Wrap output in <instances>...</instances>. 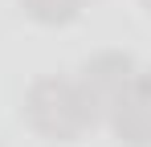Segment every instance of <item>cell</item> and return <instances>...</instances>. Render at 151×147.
Instances as JSON below:
<instances>
[{
    "label": "cell",
    "mask_w": 151,
    "mask_h": 147,
    "mask_svg": "<svg viewBox=\"0 0 151 147\" xmlns=\"http://www.w3.org/2000/svg\"><path fill=\"white\" fill-rule=\"evenodd\" d=\"M139 4H143V8H147V12H151V0H139Z\"/></svg>",
    "instance_id": "5b68a950"
},
{
    "label": "cell",
    "mask_w": 151,
    "mask_h": 147,
    "mask_svg": "<svg viewBox=\"0 0 151 147\" xmlns=\"http://www.w3.org/2000/svg\"><path fill=\"white\" fill-rule=\"evenodd\" d=\"M135 74H139V66H135V57L123 53V49H102L90 61H82V70H78L74 82H78V90H82V98H86L94 122L110 115L114 98L127 90V82H131Z\"/></svg>",
    "instance_id": "7a4b0ae2"
},
{
    "label": "cell",
    "mask_w": 151,
    "mask_h": 147,
    "mask_svg": "<svg viewBox=\"0 0 151 147\" xmlns=\"http://www.w3.org/2000/svg\"><path fill=\"white\" fill-rule=\"evenodd\" d=\"M86 0H21L25 17H33L37 24H70L82 12Z\"/></svg>",
    "instance_id": "277c9868"
},
{
    "label": "cell",
    "mask_w": 151,
    "mask_h": 147,
    "mask_svg": "<svg viewBox=\"0 0 151 147\" xmlns=\"http://www.w3.org/2000/svg\"><path fill=\"white\" fill-rule=\"evenodd\" d=\"M106 119L123 147H151V70H139L127 82Z\"/></svg>",
    "instance_id": "3957f363"
},
{
    "label": "cell",
    "mask_w": 151,
    "mask_h": 147,
    "mask_svg": "<svg viewBox=\"0 0 151 147\" xmlns=\"http://www.w3.org/2000/svg\"><path fill=\"white\" fill-rule=\"evenodd\" d=\"M25 122L53 143H65L94 127V115L74 78H37L25 94Z\"/></svg>",
    "instance_id": "6da1fadb"
}]
</instances>
